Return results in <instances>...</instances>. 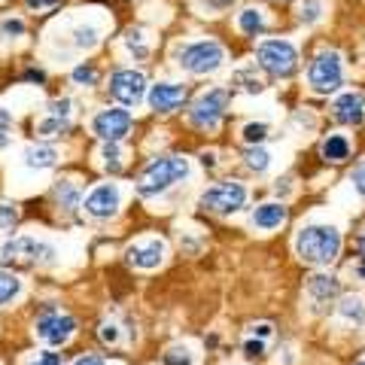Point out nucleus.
<instances>
[{
    "instance_id": "27",
    "label": "nucleus",
    "mask_w": 365,
    "mask_h": 365,
    "mask_svg": "<svg viewBox=\"0 0 365 365\" xmlns=\"http://www.w3.org/2000/svg\"><path fill=\"white\" fill-rule=\"evenodd\" d=\"M165 365H192V356L186 347H170L165 353Z\"/></svg>"
},
{
    "instance_id": "35",
    "label": "nucleus",
    "mask_w": 365,
    "mask_h": 365,
    "mask_svg": "<svg viewBox=\"0 0 365 365\" xmlns=\"http://www.w3.org/2000/svg\"><path fill=\"white\" fill-rule=\"evenodd\" d=\"M353 186H356V192L365 198V162H359L356 168H353Z\"/></svg>"
},
{
    "instance_id": "47",
    "label": "nucleus",
    "mask_w": 365,
    "mask_h": 365,
    "mask_svg": "<svg viewBox=\"0 0 365 365\" xmlns=\"http://www.w3.org/2000/svg\"><path fill=\"white\" fill-rule=\"evenodd\" d=\"M359 250H362V253H365V232H362V237H359Z\"/></svg>"
},
{
    "instance_id": "12",
    "label": "nucleus",
    "mask_w": 365,
    "mask_h": 365,
    "mask_svg": "<svg viewBox=\"0 0 365 365\" xmlns=\"http://www.w3.org/2000/svg\"><path fill=\"white\" fill-rule=\"evenodd\" d=\"M332 116L341 122V125H356L365 122V95L362 91H341V95L332 101Z\"/></svg>"
},
{
    "instance_id": "1",
    "label": "nucleus",
    "mask_w": 365,
    "mask_h": 365,
    "mask_svg": "<svg viewBox=\"0 0 365 365\" xmlns=\"http://www.w3.org/2000/svg\"><path fill=\"white\" fill-rule=\"evenodd\" d=\"M295 253H299L307 265H332L341 253V232L326 222L304 225L302 232L295 235Z\"/></svg>"
},
{
    "instance_id": "32",
    "label": "nucleus",
    "mask_w": 365,
    "mask_h": 365,
    "mask_svg": "<svg viewBox=\"0 0 365 365\" xmlns=\"http://www.w3.org/2000/svg\"><path fill=\"white\" fill-rule=\"evenodd\" d=\"M104 158H107V168L110 170H119L122 168V162H119V146L116 143H107L104 146Z\"/></svg>"
},
{
    "instance_id": "29",
    "label": "nucleus",
    "mask_w": 365,
    "mask_h": 365,
    "mask_svg": "<svg viewBox=\"0 0 365 365\" xmlns=\"http://www.w3.org/2000/svg\"><path fill=\"white\" fill-rule=\"evenodd\" d=\"M0 34H4V37H21V34H25V25H21L19 19H6L4 25H0Z\"/></svg>"
},
{
    "instance_id": "45",
    "label": "nucleus",
    "mask_w": 365,
    "mask_h": 365,
    "mask_svg": "<svg viewBox=\"0 0 365 365\" xmlns=\"http://www.w3.org/2000/svg\"><path fill=\"white\" fill-rule=\"evenodd\" d=\"M356 274H359V277H365V253H362V259L356 262Z\"/></svg>"
},
{
    "instance_id": "25",
    "label": "nucleus",
    "mask_w": 365,
    "mask_h": 365,
    "mask_svg": "<svg viewBox=\"0 0 365 365\" xmlns=\"http://www.w3.org/2000/svg\"><path fill=\"white\" fill-rule=\"evenodd\" d=\"M241 137H244V143H250V146H259V143L268 137V125H265V122H250V125H244Z\"/></svg>"
},
{
    "instance_id": "39",
    "label": "nucleus",
    "mask_w": 365,
    "mask_h": 365,
    "mask_svg": "<svg viewBox=\"0 0 365 365\" xmlns=\"http://www.w3.org/2000/svg\"><path fill=\"white\" fill-rule=\"evenodd\" d=\"M67 113H71V101H55L52 104V116H61V119H67Z\"/></svg>"
},
{
    "instance_id": "20",
    "label": "nucleus",
    "mask_w": 365,
    "mask_h": 365,
    "mask_svg": "<svg viewBox=\"0 0 365 365\" xmlns=\"http://www.w3.org/2000/svg\"><path fill=\"white\" fill-rule=\"evenodd\" d=\"M265 13H262L259 6H247V9H241V16H237V28H241L247 37H259L262 31H265Z\"/></svg>"
},
{
    "instance_id": "14",
    "label": "nucleus",
    "mask_w": 365,
    "mask_h": 365,
    "mask_svg": "<svg viewBox=\"0 0 365 365\" xmlns=\"http://www.w3.org/2000/svg\"><path fill=\"white\" fill-rule=\"evenodd\" d=\"M186 101V88L177 83H158L150 88V107L158 113H174Z\"/></svg>"
},
{
    "instance_id": "38",
    "label": "nucleus",
    "mask_w": 365,
    "mask_h": 365,
    "mask_svg": "<svg viewBox=\"0 0 365 365\" xmlns=\"http://www.w3.org/2000/svg\"><path fill=\"white\" fill-rule=\"evenodd\" d=\"M101 338H104L107 344H113V341H119V329L113 323H104V326H101Z\"/></svg>"
},
{
    "instance_id": "7",
    "label": "nucleus",
    "mask_w": 365,
    "mask_h": 365,
    "mask_svg": "<svg viewBox=\"0 0 365 365\" xmlns=\"http://www.w3.org/2000/svg\"><path fill=\"white\" fill-rule=\"evenodd\" d=\"M225 107H228V91L225 88H210L195 101V107L189 110V119H192L195 128L213 131V128H220V122L225 116Z\"/></svg>"
},
{
    "instance_id": "18",
    "label": "nucleus",
    "mask_w": 365,
    "mask_h": 365,
    "mask_svg": "<svg viewBox=\"0 0 365 365\" xmlns=\"http://www.w3.org/2000/svg\"><path fill=\"white\" fill-rule=\"evenodd\" d=\"M350 153H353V143H350L347 134H329L326 140L319 143V155H323L326 162H332V165L347 162Z\"/></svg>"
},
{
    "instance_id": "23",
    "label": "nucleus",
    "mask_w": 365,
    "mask_h": 365,
    "mask_svg": "<svg viewBox=\"0 0 365 365\" xmlns=\"http://www.w3.org/2000/svg\"><path fill=\"white\" fill-rule=\"evenodd\" d=\"M19 292H21V280L16 277V274L0 271V307H4L6 302H13Z\"/></svg>"
},
{
    "instance_id": "40",
    "label": "nucleus",
    "mask_w": 365,
    "mask_h": 365,
    "mask_svg": "<svg viewBox=\"0 0 365 365\" xmlns=\"http://www.w3.org/2000/svg\"><path fill=\"white\" fill-rule=\"evenodd\" d=\"M271 329H274L271 323H256L253 329H250V332H253L256 338H265V341H268V338H271Z\"/></svg>"
},
{
    "instance_id": "6",
    "label": "nucleus",
    "mask_w": 365,
    "mask_h": 365,
    "mask_svg": "<svg viewBox=\"0 0 365 365\" xmlns=\"http://www.w3.org/2000/svg\"><path fill=\"white\" fill-rule=\"evenodd\" d=\"M198 204H201L204 210L220 213V216L237 213V210H241L244 204H247V189H244V182H235V180L216 182V186H210V189L198 198Z\"/></svg>"
},
{
    "instance_id": "33",
    "label": "nucleus",
    "mask_w": 365,
    "mask_h": 365,
    "mask_svg": "<svg viewBox=\"0 0 365 365\" xmlns=\"http://www.w3.org/2000/svg\"><path fill=\"white\" fill-rule=\"evenodd\" d=\"M28 365H64V362H61V356H58V353H52V350H43V353H37V359H31Z\"/></svg>"
},
{
    "instance_id": "19",
    "label": "nucleus",
    "mask_w": 365,
    "mask_h": 365,
    "mask_svg": "<svg viewBox=\"0 0 365 365\" xmlns=\"http://www.w3.org/2000/svg\"><path fill=\"white\" fill-rule=\"evenodd\" d=\"M338 317L344 319V323H353L356 329L365 326V302L359 295H347V299H341L338 304Z\"/></svg>"
},
{
    "instance_id": "21",
    "label": "nucleus",
    "mask_w": 365,
    "mask_h": 365,
    "mask_svg": "<svg viewBox=\"0 0 365 365\" xmlns=\"http://www.w3.org/2000/svg\"><path fill=\"white\" fill-rule=\"evenodd\" d=\"M55 158H58V153H55L52 146H31V150L25 153V165L43 170V168H52Z\"/></svg>"
},
{
    "instance_id": "30",
    "label": "nucleus",
    "mask_w": 365,
    "mask_h": 365,
    "mask_svg": "<svg viewBox=\"0 0 365 365\" xmlns=\"http://www.w3.org/2000/svg\"><path fill=\"white\" fill-rule=\"evenodd\" d=\"M73 79H76V83H86V86H95L98 83V73H95V67H76Z\"/></svg>"
},
{
    "instance_id": "8",
    "label": "nucleus",
    "mask_w": 365,
    "mask_h": 365,
    "mask_svg": "<svg viewBox=\"0 0 365 365\" xmlns=\"http://www.w3.org/2000/svg\"><path fill=\"white\" fill-rule=\"evenodd\" d=\"M52 256L55 250L49 244L34 241V237H16V241H6L0 247L4 262H28V265H34V262H52Z\"/></svg>"
},
{
    "instance_id": "17",
    "label": "nucleus",
    "mask_w": 365,
    "mask_h": 365,
    "mask_svg": "<svg viewBox=\"0 0 365 365\" xmlns=\"http://www.w3.org/2000/svg\"><path fill=\"white\" fill-rule=\"evenodd\" d=\"M338 277H332V274H314L311 280H307V295L317 302V304H326V302H332L338 299Z\"/></svg>"
},
{
    "instance_id": "34",
    "label": "nucleus",
    "mask_w": 365,
    "mask_h": 365,
    "mask_svg": "<svg viewBox=\"0 0 365 365\" xmlns=\"http://www.w3.org/2000/svg\"><path fill=\"white\" fill-rule=\"evenodd\" d=\"M244 350L250 353V356H262L265 353V338H247V344H244Z\"/></svg>"
},
{
    "instance_id": "15",
    "label": "nucleus",
    "mask_w": 365,
    "mask_h": 365,
    "mask_svg": "<svg viewBox=\"0 0 365 365\" xmlns=\"http://www.w3.org/2000/svg\"><path fill=\"white\" fill-rule=\"evenodd\" d=\"M165 259V244L162 241H146V244H137L128 250V262L134 268H143V271H153L162 265Z\"/></svg>"
},
{
    "instance_id": "28",
    "label": "nucleus",
    "mask_w": 365,
    "mask_h": 365,
    "mask_svg": "<svg viewBox=\"0 0 365 365\" xmlns=\"http://www.w3.org/2000/svg\"><path fill=\"white\" fill-rule=\"evenodd\" d=\"M16 220H19V210L13 204H0V228H13Z\"/></svg>"
},
{
    "instance_id": "16",
    "label": "nucleus",
    "mask_w": 365,
    "mask_h": 365,
    "mask_svg": "<svg viewBox=\"0 0 365 365\" xmlns=\"http://www.w3.org/2000/svg\"><path fill=\"white\" fill-rule=\"evenodd\" d=\"M250 220H253V225L262 228V232H274V228H280L283 222H287V207H283L280 201H265L253 210Z\"/></svg>"
},
{
    "instance_id": "44",
    "label": "nucleus",
    "mask_w": 365,
    "mask_h": 365,
    "mask_svg": "<svg viewBox=\"0 0 365 365\" xmlns=\"http://www.w3.org/2000/svg\"><path fill=\"white\" fill-rule=\"evenodd\" d=\"M213 158H216L213 153H204V155H201V162H204V165H207V168H213V165H216V162H213Z\"/></svg>"
},
{
    "instance_id": "31",
    "label": "nucleus",
    "mask_w": 365,
    "mask_h": 365,
    "mask_svg": "<svg viewBox=\"0 0 365 365\" xmlns=\"http://www.w3.org/2000/svg\"><path fill=\"white\" fill-rule=\"evenodd\" d=\"M98 43V34H95V28H76V46H95Z\"/></svg>"
},
{
    "instance_id": "9",
    "label": "nucleus",
    "mask_w": 365,
    "mask_h": 365,
    "mask_svg": "<svg viewBox=\"0 0 365 365\" xmlns=\"http://www.w3.org/2000/svg\"><path fill=\"white\" fill-rule=\"evenodd\" d=\"M73 332H76V319L67 317V314L49 311V314H43L37 319V335L46 341V344H52V347L67 344V341L73 338Z\"/></svg>"
},
{
    "instance_id": "11",
    "label": "nucleus",
    "mask_w": 365,
    "mask_h": 365,
    "mask_svg": "<svg viewBox=\"0 0 365 365\" xmlns=\"http://www.w3.org/2000/svg\"><path fill=\"white\" fill-rule=\"evenodd\" d=\"M91 128L101 140L107 143H119L125 134L131 131V113L128 110H101L95 122H91Z\"/></svg>"
},
{
    "instance_id": "46",
    "label": "nucleus",
    "mask_w": 365,
    "mask_h": 365,
    "mask_svg": "<svg viewBox=\"0 0 365 365\" xmlns=\"http://www.w3.org/2000/svg\"><path fill=\"white\" fill-rule=\"evenodd\" d=\"M9 143V134H6V128H0V150Z\"/></svg>"
},
{
    "instance_id": "3",
    "label": "nucleus",
    "mask_w": 365,
    "mask_h": 365,
    "mask_svg": "<svg viewBox=\"0 0 365 365\" xmlns=\"http://www.w3.org/2000/svg\"><path fill=\"white\" fill-rule=\"evenodd\" d=\"M307 86L317 95H335L344 86V58L335 49H323L307 67Z\"/></svg>"
},
{
    "instance_id": "13",
    "label": "nucleus",
    "mask_w": 365,
    "mask_h": 365,
    "mask_svg": "<svg viewBox=\"0 0 365 365\" xmlns=\"http://www.w3.org/2000/svg\"><path fill=\"white\" fill-rule=\"evenodd\" d=\"M119 201H122L119 189L110 186V182H104V186H98V189L88 192V198H86V213L95 216V220H110V216L119 210Z\"/></svg>"
},
{
    "instance_id": "36",
    "label": "nucleus",
    "mask_w": 365,
    "mask_h": 365,
    "mask_svg": "<svg viewBox=\"0 0 365 365\" xmlns=\"http://www.w3.org/2000/svg\"><path fill=\"white\" fill-rule=\"evenodd\" d=\"M58 198L67 204V207H73V204H76V192H73L71 182H61V186H58Z\"/></svg>"
},
{
    "instance_id": "5",
    "label": "nucleus",
    "mask_w": 365,
    "mask_h": 365,
    "mask_svg": "<svg viewBox=\"0 0 365 365\" xmlns=\"http://www.w3.org/2000/svg\"><path fill=\"white\" fill-rule=\"evenodd\" d=\"M225 61V49L216 40H198V43H189L186 49L180 52V64L186 67L189 73L204 76V73H213L220 71Z\"/></svg>"
},
{
    "instance_id": "22",
    "label": "nucleus",
    "mask_w": 365,
    "mask_h": 365,
    "mask_svg": "<svg viewBox=\"0 0 365 365\" xmlns=\"http://www.w3.org/2000/svg\"><path fill=\"white\" fill-rule=\"evenodd\" d=\"M323 13H326L323 0H302L299 4V21L302 25H317V21L323 19Z\"/></svg>"
},
{
    "instance_id": "42",
    "label": "nucleus",
    "mask_w": 365,
    "mask_h": 365,
    "mask_svg": "<svg viewBox=\"0 0 365 365\" xmlns=\"http://www.w3.org/2000/svg\"><path fill=\"white\" fill-rule=\"evenodd\" d=\"M0 128H6V131L13 128V116H9L6 110H0Z\"/></svg>"
},
{
    "instance_id": "48",
    "label": "nucleus",
    "mask_w": 365,
    "mask_h": 365,
    "mask_svg": "<svg viewBox=\"0 0 365 365\" xmlns=\"http://www.w3.org/2000/svg\"><path fill=\"white\" fill-rule=\"evenodd\" d=\"M353 365H365V356H362V359H356V362H353Z\"/></svg>"
},
{
    "instance_id": "26",
    "label": "nucleus",
    "mask_w": 365,
    "mask_h": 365,
    "mask_svg": "<svg viewBox=\"0 0 365 365\" xmlns=\"http://www.w3.org/2000/svg\"><path fill=\"white\" fill-rule=\"evenodd\" d=\"M64 131H67V119H61V116L46 119V122H40V128H37V134H43V137H58Z\"/></svg>"
},
{
    "instance_id": "24",
    "label": "nucleus",
    "mask_w": 365,
    "mask_h": 365,
    "mask_svg": "<svg viewBox=\"0 0 365 365\" xmlns=\"http://www.w3.org/2000/svg\"><path fill=\"white\" fill-rule=\"evenodd\" d=\"M247 168L250 170H256V174H262V170H268L271 165V153L268 150H262V146H253V150H247Z\"/></svg>"
},
{
    "instance_id": "2",
    "label": "nucleus",
    "mask_w": 365,
    "mask_h": 365,
    "mask_svg": "<svg viewBox=\"0 0 365 365\" xmlns=\"http://www.w3.org/2000/svg\"><path fill=\"white\" fill-rule=\"evenodd\" d=\"M189 177V158L182 155H165V158H155L143 168L140 182H137V192L143 198H153V195H162L170 186H177Z\"/></svg>"
},
{
    "instance_id": "10",
    "label": "nucleus",
    "mask_w": 365,
    "mask_h": 365,
    "mask_svg": "<svg viewBox=\"0 0 365 365\" xmlns=\"http://www.w3.org/2000/svg\"><path fill=\"white\" fill-rule=\"evenodd\" d=\"M110 95L125 107H134L146 95V79L140 71H116L110 76Z\"/></svg>"
},
{
    "instance_id": "43",
    "label": "nucleus",
    "mask_w": 365,
    "mask_h": 365,
    "mask_svg": "<svg viewBox=\"0 0 365 365\" xmlns=\"http://www.w3.org/2000/svg\"><path fill=\"white\" fill-rule=\"evenodd\" d=\"M25 79H37V83H43V79H46V76H43L40 71H28V73H25Z\"/></svg>"
},
{
    "instance_id": "37",
    "label": "nucleus",
    "mask_w": 365,
    "mask_h": 365,
    "mask_svg": "<svg viewBox=\"0 0 365 365\" xmlns=\"http://www.w3.org/2000/svg\"><path fill=\"white\" fill-rule=\"evenodd\" d=\"M25 4L31 6V9H37V13H43V9H55L61 4V0H25Z\"/></svg>"
},
{
    "instance_id": "41",
    "label": "nucleus",
    "mask_w": 365,
    "mask_h": 365,
    "mask_svg": "<svg viewBox=\"0 0 365 365\" xmlns=\"http://www.w3.org/2000/svg\"><path fill=\"white\" fill-rule=\"evenodd\" d=\"M73 365H104V359L101 356H79Z\"/></svg>"
},
{
    "instance_id": "4",
    "label": "nucleus",
    "mask_w": 365,
    "mask_h": 365,
    "mask_svg": "<svg viewBox=\"0 0 365 365\" xmlns=\"http://www.w3.org/2000/svg\"><path fill=\"white\" fill-rule=\"evenodd\" d=\"M259 67L268 71L271 76H292L299 67V49L289 40H265L256 49Z\"/></svg>"
},
{
    "instance_id": "49",
    "label": "nucleus",
    "mask_w": 365,
    "mask_h": 365,
    "mask_svg": "<svg viewBox=\"0 0 365 365\" xmlns=\"http://www.w3.org/2000/svg\"><path fill=\"white\" fill-rule=\"evenodd\" d=\"M216 4H228V0H216Z\"/></svg>"
}]
</instances>
